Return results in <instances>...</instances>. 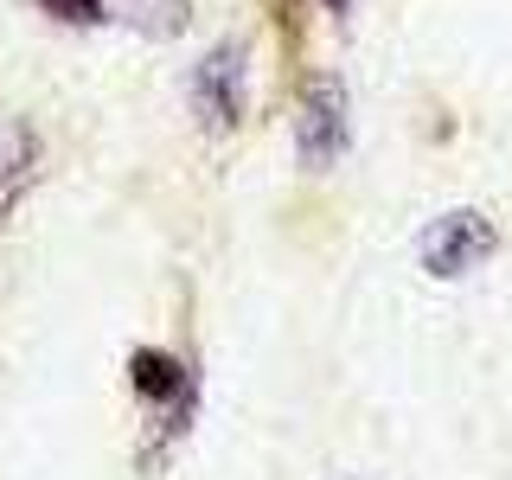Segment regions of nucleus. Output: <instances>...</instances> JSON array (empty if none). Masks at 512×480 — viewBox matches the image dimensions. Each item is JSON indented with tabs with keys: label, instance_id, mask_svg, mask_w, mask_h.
Wrapping results in <instances>:
<instances>
[{
	"label": "nucleus",
	"instance_id": "obj_1",
	"mask_svg": "<svg viewBox=\"0 0 512 480\" xmlns=\"http://www.w3.org/2000/svg\"><path fill=\"white\" fill-rule=\"evenodd\" d=\"M493 250H500V231H493V218H480V212H448V218L429 224L423 244H416L423 269H429V276H442V282L468 276V269L487 263Z\"/></svg>",
	"mask_w": 512,
	"mask_h": 480
},
{
	"label": "nucleus",
	"instance_id": "obj_2",
	"mask_svg": "<svg viewBox=\"0 0 512 480\" xmlns=\"http://www.w3.org/2000/svg\"><path fill=\"white\" fill-rule=\"evenodd\" d=\"M295 141H301V160L308 167H327V160L346 154V84L340 77H320L301 103V122H295Z\"/></svg>",
	"mask_w": 512,
	"mask_h": 480
},
{
	"label": "nucleus",
	"instance_id": "obj_3",
	"mask_svg": "<svg viewBox=\"0 0 512 480\" xmlns=\"http://www.w3.org/2000/svg\"><path fill=\"white\" fill-rule=\"evenodd\" d=\"M192 96H199L205 122L231 128L244 116V45H218V52L199 64V77H192Z\"/></svg>",
	"mask_w": 512,
	"mask_h": 480
},
{
	"label": "nucleus",
	"instance_id": "obj_4",
	"mask_svg": "<svg viewBox=\"0 0 512 480\" xmlns=\"http://www.w3.org/2000/svg\"><path fill=\"white\" fill-rule=\"evenodd\" d=\"M109 13H116L122 26L148 32V39H173V32L186 26V0H103Z\"/></svg>",
	"mask_w": 512,
	"mask_h": 480
},
{
	"label": "nucleus",
	"instance_id": "obj_5",
	"mask_svg": "<svg viewBox=\"0 0 512 480\" xmlns=\"http://www.w3.org/2000/svg\"><path fill=\"white\" fill-rule=\"evenodd\" d=\"M180 365H173V359H160V352H135V391L141 397H173V391H180Z\"/></svg>",
	"mask_w": 512,
	"mask_h": 480
},
{
	"label": "nucleus",
	"instance_id": "obj_6",
	"mask_svg": "<svg viewBox=\"0 0 512 480\" xmlns=\"http://www.w3.org/2000/svg\"><path fill=\"white\" fill-rule=\"evenodd\" d=\"M333 7H346V0H333Z\"/></svg>",
	"mask_w": 512,
	"mask_h": 480
}]
</instances>
